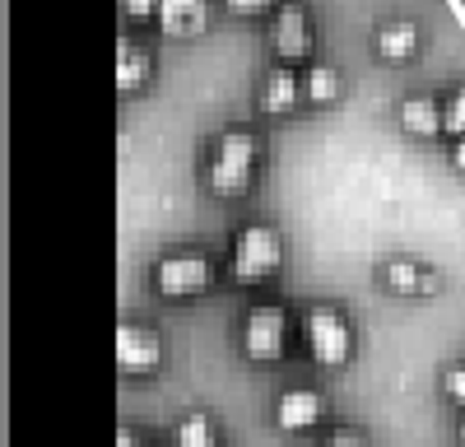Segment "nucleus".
<instances>
[{
  "label": "nucleus",
  "mask_w": 465,
  "mask_h": 447,
  "mask_svg": "<svg viewBox=\"0 0 465 447\" xmlns=\"http://www.w3.org/2000/svg\"><path fill=\"white\" fill-rule=\"evenodd\" d=\"M261 159H265V140L252 126H223L205 144V186L223 201H238L256 186Z\"/></svg>",
  "instance_id": "obj_1"
},
{
  "label": "nucleus",
  "mask_w": 465,
  "mask_h": 447,
  "mask_svg": "<svg viewBox=\"0 0 465 447\" xmlns=\"http://www.w3.org/2000/svg\"><path fill=\"white\" fill-rule=\"evenodd\" d=\"M284 252H289V243L275 224L252 219L238 229V238H232V275L247 280V284H261L284 266Z\"/></svg>",
  "instance_id": "obj_2"
},
{
  "label": "nucleus",
  "mask_w": 465,
  "mask_h": 447,
  "mask_svg": "<svg viewBox=\"0 0 465 447\" xmlns=\"http://www.w3.org/2000/svg\"><path fill=\"white\" fill-rule=\"evenodd\" d=\"M302 341L322 368H340L354 359V326L335 303H312L302 317Z\"/></svg>",
  "instance_id": "obj_3"
},
{
  "label": "nucleus",
  "mask_w": 465,
  "mask_h": 447,
  "mask_svg": "<svg viewBox=\"0 0 465 447\" xmlns=\"http://www.w3.org/2000/svg\"><path fill=\"white\" fill-rule=\"evenodd\" d=\"M214 284V261L205 247H168L153 261V289L168 298H196Z\"/></svg>",
  "instance_id": "obj_4"
},
{
  "label": "nucleus",
  "mask_w": 465,
  "mask_h": 447,
  "mask_svg": "<svg viewBox=\"0 0 465 447\" xmlns=\"http://www.w3.org/2000/svg\"><path fill=\"white\" fill-rule=\"evenodd\" d=\"M289 331H293V317L284 303H252L242 313V326H238V345L247 359H284L289 354Z\"/></svg>",
  "instance_id": "obj_5"
},
{
  "label": "nucleus",
  "mask_w": 465,
  "mask_h": 447,
  "mask_svg": "<svg viewBox=\"0 0 465 447\" xmlns=\"http://www.w3.org/2000/svg\"><path fill=\"white\" fill-rule=\"evenodd\" d=\"M270 47H275L280 65H293L302 56H312V15L298 0H284L270 19Z\"/></svg>",
  "instance_id": "obj_6"
},
{
  "label": "nucleus",
  "mask_w": 465,
  "mask_h": 447,
  "mask_svg": "<svg viewBox=\"0 0 465 447\" xmlns=\"http://www.w3.org/2000/svg\"><path fill=\"white\" fill-rule=\"evenodd\" d=\"M116 363L122 372H153L163 363V335L149 322H122L116 326Z\"/></svg>",
  "instance_id": "obj_7"
},
{
  "label": "nucleus",
  "mask_w": 465,
  "mask_h": 447,
  "mask_svg": "<svg viewBox=\"0 0 465 447\" xmlns=\"http://www.w3.org/2000/svg\"><path fill=\"white\" fill-rule=\"evenodd\" d=\"M326 420V396L317 387H289L280 392L275 401V424L289 429V433H302V429H317Z\"/></svg>",
  "instance_id": "obj_8"
},
{
  "label": "nucleus",
  "mask_w": 465,
  "mask_h": 447,
  "mask_svg": "<svg viewBox=\"0 0 465 447\" xmlns=\"http://www.w3.org/2000/svg\"><path fill=\"white\" fill-rule=\"evenodd\" d=\"M149 74H153L149 47L135 43V37H122V43H116V89H122V94H140L149 84Z\"/></svg>",
  "instance_id": "obj_9"
},
{
  "label": "nucleus",
  "mask_w": 465,
  "mask_h": 447,
  "mask_svg": "<svg viewBox=\"0 0 465 447\" xmlns=\"http://www.w3.org/2000/svg\"><path fill=\"white\" fill-rule=\"evenodd\" d=\"M159 28L163 37H191L201 33L205 19H210V0H159Z\"/></svg>",
  "instance_id": "obj_10"
},
{
  "label": "nucleus",
  "mask_w": 465,
  "mask_h": 447,
  "mask_svg": "<svg viewBox=\"0 0 465 447\" xmlns=\"http://www.w3.org/2000/svg\"><path fill=\"white\" fill-rule=\"evenodd\" d=\"M396 117H401V131L429 140V135L442 131V103H438L433 94H410V98H401Z\"/></svg>",
  "instance_id": "obj_11"
},
{
  "label": "nucleus",
  "mask_w": 465,
  "mask_h": 447,
  "mask_svg": "<svg viewBox=\"0 0 465 447\" xmlns=\"http://www.w3.org/2000/svg\"><path fill=\"white\" fill-rule=\"evenodd\" d=\"M372 47H377L381 61H391V65L410 61L419 52V24L414 19H386L377 28V37H372Z\"/></svg>",
  "instance_id": "obj_12"
},
{
  "label": "nucleus",
  "mask_w": 465,
  "mask_h": 447,
  "mask_svg": "<svg viewBox=\"0 0 465 447\" xmlns=\"http://www.w3.org/2000/svg\"><path fill=\"white\" fill-rule=\"evenodd\" d=\"M298 98H302V74H293V65L265 70V84H261V103H265V112H293Z\"/></svg>",
  "instance_id": "obj_13"
},
{
  "label": "nucleus",
  "mask_w": 465,
  "mask_h": 447,
  "mask_svg": "<svg viewBox=\"0 0 465 447\" xmlns=\"http://www.w3.org/2000/svg\"><path fill=\"white\" fill-rule=\"evenodd\" d=\"M173 442L177 447H219V424L210 410H186L173 424Z\"/></svg>",
  "instance_id": "obj_14"
},
{
  "label": "nucleus",
  "mask_w": 465,
  "mask_h": 447,
  "mask_svg": "<svg viewBox=\"0 0 465 447\" xmlns=\"http://www.w3.org/2000/svg\"><path fill=\"white\" fill-rule=\"evenodd\" d=\"M381 280H386V289H396V293H423V280H429V271H423L414 256H391V261L381 266Z\"/></svg>",
  "instance_id": "obj_15"
},
{
  "label": "nucleus",
  "mask_w": 465,
  "mask_h": 447,
  "mask_svg": "<svg viewBox=\"0 0 465 447\" xmlns=\"http://www.w3.org/2000/svg\"><path fill=\"white\" fill-rule=\"evenodd\" d=\"M302 94H307V103H335L340 98V70L335 65H312L302 74Z\"/></svg>",
  "instance_id": "obj_16"
},
{
  "label": "nucleus",
  "mask_w": 465,
  "mask_h": 447,
  "mask_svg": "<svg viewBox=\"0 0 465 447\" xmlns=\"http://www.w3.org/2000/svg\"><path fill=\"white\" fill-rule=\"evenodd\" d=\"M442 131H451L456 140H465V84L447 94L442 103Z\"/></svg>",
  "instance_id": "obj_17"
},
{
  "label": "nucleus",
  "mask_w": 465,
  "mask_h": 447,
  "mask_svg": "<svg viewBox=\"0 0 465 447\" xmlns=\"http://www.w3.org/2000/svg\"><path fill=\"white\" fill-rule=\"evenodd\" d=\"M442 392H447L456 405H465V359L447 363V372H442Z\"/></svg>",
  "instance_id": "obj_18"
},
{
  "label": "nucleus",
  "mask_w": 465,
  "mask_h": 447,
  "mask_svg": "<svg viewBox=\"0 0 465 447\" xmlns=\"http://www.w3.org/2000/svg\"><path fill=\"white\" fill-rule=\"evenodd\" d=\"M322 447H368V438H363L359 429L340 424V429H331V433H326V442H322Z\"/></svg>",
  "instance_id": "obj_19"
},
{
  "label": "nucleus",
  "mask_w": 465,
  "mask_h": 447,
  "mask_svg": "<svg viewBox=\"0 0 465 447\" xmlns=\"http://www.w3.org/2000/svg\"><path fill=\"white\" fill-rule=\"evenodd\" d=\"M284 0H228L232 15H265V10H280Z\"/></svg>",
  "instance_id": "obj_20"
},
{
  "label": "nucleus",
  "mask_w": 465,
  "mask_h": 447,
  "mask_svg": "<svg viewBox=\"0 0 465 447\" xmlns=\"http://www.w3.org/2000/svg\"><path fill=\"white\" fill-rule=\"evenodd\" d=\"M122 10L131 19H149V15H159V0H122Z\"/></svg>",
  "instance_id": "obj_21"
},
{
  "label": "nucleus",
  "mask_w": 465,
  "mask_h": 447,
  "mask_svg": "<svg viewBox=\"0 0 465 447\" xmlns=\"http://www.w3.org/2000/svg\"><path fill=\"white\" fill-rule=\"evenodd\" d=\"M116 447H149L144 438H135L131 429H122V433H116Z\"/></svg>",
  "instance_id": "obj_22"
},
{
  "label": "nucleus",
  "mask_w": 465,
  "mask_h": 447,
  "mask_svg": "<svg viewBox=\"0 0 465 447\" xmlns=\"http://www.w3.org/2000/svg\"><path fill=\"white\" fill-rule=\"evenodd\" d=\"M451 164L465 173V140H456V144H451Z\"/></svg>",
  "instance_id": "obj_23"
},
{
  "label": "nucleus",
  "mask_w": 465,
  "mask_h": 447,
  "mask_svg": "<svg viewBox=\"0 0 465 447\" xmlns=\"http://www.w3.org/2000/svg\"><path fill=\"white\" fill-rule=\"evenodd\" d=\"M460 442H465V410H460Z\"/></svg>",
  "instance_id": "obj_24"
}]
</instances>
